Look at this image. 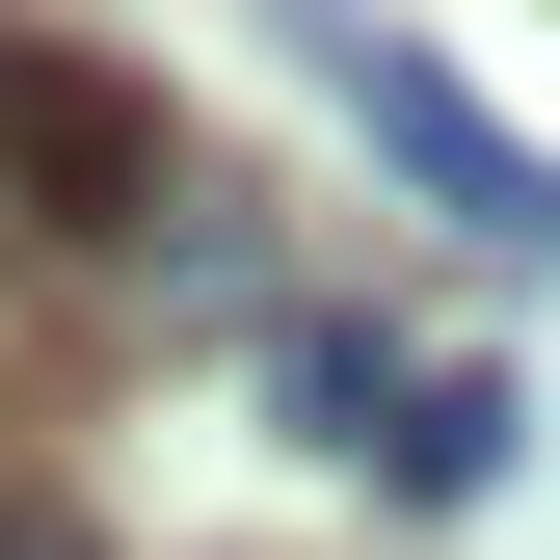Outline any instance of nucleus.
Masks as SVG:
<instances>
[{
	"label": "nucleus",
	"mask_w": 560,
	"mask_h": 560,
	"mask_svg": "<svg viewBox=\"0 0 560 560\" xmlns=\"http://www.w3.org/2000/svg\"><path fill=\"white\" fill-rule=\"evenodd\" d=\"M294 54H320V107L374 133V161L428 187L454 241H508V267H560V161H534V133H480V81H454V54H400L374 0H294Z\"/></svg>",
	"instance_id": "1"
},
{
	"label": "nucleus",
	"mask_w": 560,
	"mask_h": 560,
	"mask_svg": "<svg viewBox=\"0 0 560 560\" xmlns=\"http://www.w3.org/2000/svg\"><path fill=\"white\" fill-rule=\"evenodd\" d=\"M0 214H27V241H161L187 214V187H161V107L0 27Z\"/></svg>",
	"instance_id": "2"
},
{
	"label": "nucleus",
	"mask_w": 560,
	"mask_h": 560,
	"mask_svg": "<svg viewBox=\"0 0 560 560\" xmlns=\"http://www.w3.org/2000/svg\"><path fill=\"white\" fill-rule=\"evenodd\" d=\"M508 428H534L508 374H400V428H374V508H480V480H508Z\"/></svg>",
	"instance_id": "3"
},
{
	"label": "nucleus",
	"mask_w": 560,
	"mask_h": 560,
	"mask_svg": "<svg viewBox=\"0 0 560 560\" xmlns=\"http://www.w3.org/2000/svg\"><path fill=\"white\" fill-rule=\"evenodd\" d=\"M267 400H294L320 454H374V428H400V347H374V320H267Z\"/></svg>",
	"instance_id": "4"
},
{
	"label": "nucleus",
	"mask_w": 560,
	"mask_h": 560,
	"mask_svg": "<svg viewBox=\"0 0 560 560\" xmlns=\"http://www.w3.org/2000/svg\"><path fill=\"white\" fill-rule=\"evenodd\" d=\"M0 560H107V534H81V508H0Z\"/></svg>",
	"instance_id": "5"
}]
</instances>
